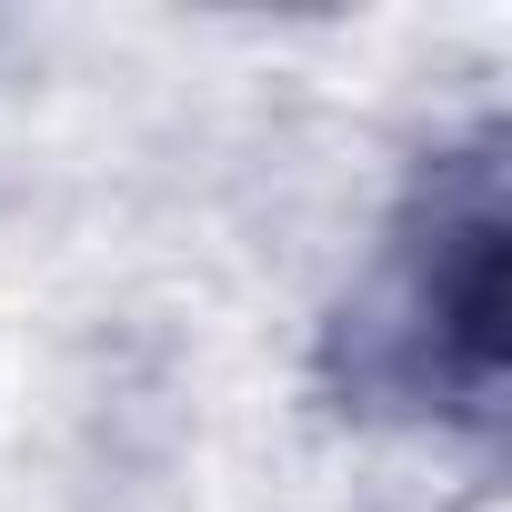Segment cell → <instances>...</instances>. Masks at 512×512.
I'll list each match as a JSON object with an SVG mask.
<instances>
[{
	"label": "cell",
	"instance_id": "1",
	"mask_svg": "<svg viewBox=\"0 0 512 512\" xmlns=\"http://www.w3.org/2000/svg\"><path fill=\"white\" fill-rule=\"evenodd\" d=\"M392 362L402 392L492 412L502 382V191L472 161L452 191H422V221L392 251Z\"/></svg>",
	"mask_w": 512,
	"mask_h": 512
}]
</instances>
